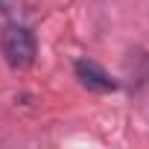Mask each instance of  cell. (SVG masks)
Instances as JSON below:
<instances>
[{"instance_id": "1", "label": "cell", "mask_w": 149, "mask_h": 149, "mask_svg": "<svg viewBox=\"0 0 149 149\" xmlns=\"http://www.w3.org/2000/svg\"><path fill=\"white\" fill-rule=\"evenodd\" d=\"M0 53H3V58H6L9 67L26 70V67H32L35 53H38L35 35L24 24H9L3 29V35H0Z\"/></svg>"}, {"instance_id": "2", "label": "cell", "mask_w": 149, "mask_h": 149, "mask_svg": "<svg viewBox=\"0 0 149 149\" xmlns=\"http://www.w3.org/2000/svg\"><path fill=\"white\" fill-rule=\"evenodd\" d=\"M76 79L88 88V91H97V94H108V91H114L117 88V82L108 76V73L97 64V61H88V58H79L76 61Z\"/></svg>"}, {"instance_id": "3", "label": "cell", "mask_w": 149, "mask_h": 149, "mask_svg": "<svg viewBox=\"0 0 149 149\" xmlns=\"http://www.w3.org/2000/svg\"><path fill=\"white\" fill-rule=\"evenodd\" d=\"M0 12L9 18H18V15H24V3L21 0H0Z\"/></svg>"}]
</instances>
